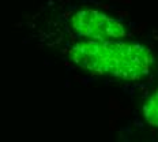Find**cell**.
I'll list each match as a JSON object with an SVG mask.
<instances>
[{"mask_svg":"<svg viewBox=\"0 0 158 142\" xmlns=\"http://www.w3.org/2000/svg\"><path fill=\"white\" fill-rule=\"evenodd\" d=\"M68 58L82 70L123 81L146 78L156 64L151 49L126 40H81L68 49Z\"/></svg>","mask_w":158,"mask_h":142,"instance_id":"cell-1","label":"cell"},{"mask_svg":"<svg viewBox=\"0 0 158 142\" xmlns=\"http://www.w3.org/2000/svg\"><path fill=\"white\" fill-rule=\"evenodd\" d=\"M71 29L82 40H121L127 28L118 19L93 8H83L71 16Z\"/></svg>","mask_w":158,"mask_h":142,"instance_id":"cell-2","label":"cell"},{"mask_svg":"<svg viewBox=\"0 0 158 142\" xmlns=\"http://www.w3.org/2000/svg\"><path fill=\"white\" fill-rule=\"evenodd\" d=\"M142 115L147 124H150L151 127H158V88L144 101Z\"/></svg>","mask_w":158,"mask_h":142,"instance_id":"cell-3","label":"cell"}]
</instances>
